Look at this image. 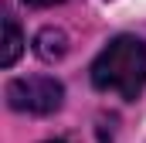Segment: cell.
I'll use <instances>...</instances> for the list:
<instances>
[{"instance_id": "obj_1", "label": "cell", "mask_w": 146, "mask_h": 143, "mask_svg": "<svg viewBox=\"0 0 146 143\" xmlns=\"http://www.w3.org/2000/svg\"><path fill=\"white\" fill-rule=\"evenodd\" d=\"M92 85L119 99H136L146 85V44L133 34H119L92 61Z\"/></svg>"}, {"instance_id": "obj_2", "label": "cell", "mask_w": 146, "mask_h": 143, "mask_svg": "<svg viewBox=\"0 0 146 143\" xmlns=\"http://www.w3.org/2000/svg\"><path fill=\"white\" fill-rule=\"evenodd\" d=\"M65 89L61 82L48 78V75H31V78H14L7 85V102L21 112H34V116H48L54 109H61Z\"/></svg>"}, {"instance_id": "obj_3", "label": "cell", "mask_w": 146, "mask_h": 143, "mask_svg": "<svg viewBox=\"0 0 146 143\" xmlns=\"http://www.w3.org/2000/svg\"><path fill=\"white\" fill-rule=\"evenodd\" d=\"M34 51L44 58V61H58V58L68 51V37H65V31H58V27H44V31L34 37Z\"/></svg>"}, {"instance_id": "obj_4", "label": "cell", "mask_w": 146, "mask_h": 143, "mask_svg": "<svg viewBox=\"0 0 146 143\" xmlns=\"http://www.w3.org/2000/svg\"><path fill=\"white\" fill-rule=\"evenodd\" d=\"M24 51V37H21V27H17V21L7 14L3 17V51H0V65L3 68H10L14 61H17V55Z\"/></svg>"}, {"instance_id": "obj_5", "label": "cell", "mask_w": 146, "mask_h": 143, "mask_svg": "<svg viewBox=\"0 0 146 143\" xmlns=\"http://www.w3.org/2000/svg\"><path fill=\"white\" fill-rule=\"evenodd\" d=\"M24 3H31V7H54V3H61V0H24Z\"/></svg>"}, {"instance_id": "obj_6", "label": "cell", "mask_w": 146, "mask_h": 143, "mask_svg": "<svg viewBox=\"0 0 146 143\" xmlns=\"http://www.w3.org/2000/svg\"><path fill=\"white\" fill-rule=\"evenodd\" d=\"M48 143H65V140H48Z\"/></svg>"}]
</instances>
